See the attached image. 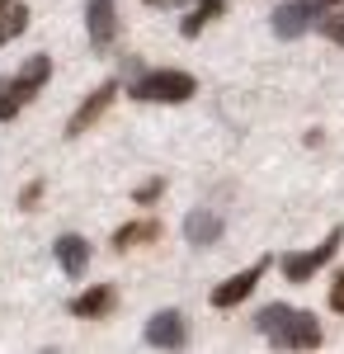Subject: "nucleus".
<instances>
[{
	"label": "nucleus",
	"mask_w": 344,
	"mask_h": 354,
	"mask_svg": "<svg viewBox=\"0 0 344 354\" xmlns=\"http://www.w3.org/2000/svg\"><path fill=\"white\" fill-rule=\"evenodd\" d=\"M137 104H184L198 95V81L189 71H175V66H160V71H142L133 85H128Z\"/></svg>",
	"instance_id": "obj_3"
},
{
	"label": "nucleus",
	"mask_w": 344,
	"mask_h": 354,
	"mask_svg": "<svg viewBox=\"0 0 344 354\" xmlns=\"http://www.w3.org/2000/svg\"><path fill=\"white\" fill-rule=\"evenodd\" d=\"M222 232H227V222L217 218V213H208V208H193L184 218V241L189 245H217Z\"/></svg>",
	"instance_id": "obj_13"
},
{
	"label": "nucleus",
	"mask_w": 344,
	"mask_h": 354,
	"mask_svg": "<svg viewBox=\"0 0 344 354\" xmlns=\"http://www.w3.org/2000/svg\"><path fill=\"white\" fill-rule=\"evenodd\" d=\"M48 76H52V57H43V53L28 57L19 66V76H0V123H15L19 109L48 85Z\"/></svg>",
	"instance_id": "obj_2"
},
{
	"label": "nucleus",
	"mask_w": 344,
	"mask_h": 354,
	"mask_svg": "<svg viewBox=\"0 0 344 354\" xmlns=\"http://www.w3.org/2000/svg\"><path fill=\"white\" fill-rule=\"evenodd\" d=\"M118 100V81H104V85H95L85 100H80V109L71 113V123H66V137H80V133H90L99 118L108 113V104Z\"/></svg>",
	"instance_id": "obj_8"
},
{
	"label": "nucleus",
	"mask_w": 344,
	"mask_h": 354,
	"mask_svg": "<svg viewBox=\"0 0 344 354\" xmlns=\"http://www.w3.org/2000/svg\"><path fill=\"white\" fill-rule=\"evenodd\" d=\"M24 28H28V5L24 0H0V48L15 43Z\"/></svg>",
	"instance_id": "obj_14"
},
{
	"label": "nucleus",
	"mask_w": 344,
	"mask_h": 354,
	"mask_svg": "<svg viewBox=\"0 0 344 354\" xmlns=\"http://www.w3.org/2000/svg\"><path fill=\"white\" fill-rule=\"evenodd\" d=\"M160 194H165V175H151V180H146V185H137V203H142V208H151V203H156Z\"/></svg>",
	"instance_id": "obj_16"
},
{
	"label": "nucleus",
	"mask_w": 344,
	"mask_h": 354,
	"mask_svg": "<svg viewBox=\"0 0 344 354\" xmlns=\"http://www.w3.org/2000/svg\"><path fill=\"white\" fill-rule=\"evenodd\" d=\"M321 5H344V0H321Z\"/></svg>",
	"instance_id": "obj_20"
},
{
	"label": "nucleus",
	"mask_w": 344,
	"mask_h": 354,
	"mask_svg": "<svg viewBox=\"0 0 344 354\" xmlns=\"http://www.w3.org/2000/svg\"><path fill=\"white\" fill-rule=\"evenodd\" d=\"M146 5H160V0H146Z\"/></svg>",
	"instance_id": "obj_21"
},
{
	"label": "nucleus",
	"mask_w": 344,
	"mask_h": 354,
	"mask_svg": "<svg viewBox=\"0 0 344 354\" xmlns=\"http://www.w3.org/2000/svg\"><path fill=\"white\" fill-rule=\"evenodd\" d=\"M269 265H274V255H260L250 270H240V274H231L227 283H217L208 302L217 307V312H227V307H240V302H245L250 293H255V288H260V279L269 274Z\"/></svg>",
	"instance_id": "obj_5"
},
{
	"label": "nucleus",
	"mask_w": 344,
	"mask_h": 354,
	"mask_svg": "<svg viewBox=\"0 0 344 354\" xmlns=\"http://www.w3.org/2000/svg\"><path fill=\"white\" fill-rule=\"evenodd\" d=\"M316 28L325 33V38H330V43H344V15H330V19L321 15V19H316Z\"/></svg>",
	"instance_id": "obj_18"
},
{
	"label": "nucleus",
	"mask_w": 344,
	"mask_h": 354,
	"mask_svg": "<svg viewBox=\"0 0 344 354\" xmlns=\"http://www.w3.org/2000/svg\"><path fill=\"white\" fill-rule=\"evenodd\" d=\"M165 236V222L160 218H133V222H123L118 232H113V250H133V245H151Z\"/></svg>",
	"instance_id": "obj_12"
},
{
	"label": "nucleus",
	"mask_w": 344,
	"mask_h": 354,
	"mask_svg": "<svg viewBox=\"0 0 344 354\" xmlns=\"http://www.w3.org/2000/svg\"><path fill=\"white\" fill-rule=\"evenodd\" d=\"M85 33H90L95 53H108L118 43V5L113 0H90L85 5Z\"/></svg>",
	"instance_id": "obj_7"
},
{
	"label": "nucleus",
	"mask_w": 344,
	"mask_h": 354,
	"mask_svg": "<svg viewBox=\"0 0 344 354\" xmlns=\"http://www.w3.org/2000/svg\"><path fill=\"white\" fill-rule=\"evenodd\" d=\"M52 255H57V265H61V274H66V279H80V274L90 270V241H85L80 232L57 236V241H52Z\"/></svg>",
	"instance_id": "obj_11"
},
{
	"label": "nucleus",
	"mask_w": 344,
	"mask_h": 354,
	"mask_svg": "<svg viewBox=\"0 0 344 354\" xmlns=\"http://www.w3.org/2000/svg\"><path fill=\"white\" fill-rule=\"evenodd\" d=\"M255 330L269 335L278 350H316L321 345L316 312H302V307H288V302H269V307H260Z\"/></svg>",
	"instance_id": "obj_1"
},
{
	"label": "nucleus",
	"mask_w": 344,
	"mask_h": 354,
	"mask_svg": "<svg viewBox=\"0 0 344 354\" xmlns=\"http://www.w3.org/2000/svg\"><path fill=\"white\" fill-rule=\"evenodd\" d=\"M330 312H340V317H344V270L330 279Z\"/></svg>",
	"instance_id": "obj_19"
},
{
	"label": "nucleus",
	"mask_w": 344,
	"mask_h": 354,
	"mask_svg": "<svg viewBox=\"0 0 344 354\" xmlns=\"http://www.w3.org/2000/svg\"><path fill=\"white\" fill-rule=\"evenodd\" d=\"M118 307V288L113 283H90L85 293H76L71 298V317H80V322H99V317H108Z\"/></svg>",
	"instance_id": "obj_10"
},
{
	"label": "nucleus",
	"mask_w": 344,
	"mask_h": 354,
	"mask_svg": "<svg viewBox=\"0 0 344 354\" xmlns=\"http://www.w3.org/2000/svg\"><path fill=\"white\" fill-rule=\"evenodd\" d=\"M321 19V0H283L278 10H274V33L292 43V38H302V33H312Z\"/></svg>",
	"instance_id": "obj_6"
},
{
	"label": "nucleus",
	"mask_w": 344,
	"mask_h": 354,
	"mask_svg": "<svg viewBox=\"0 0 344 354\" xmlns=\"http://www.w3.org/2000/svg\"><path fill=\"white\" fill-rule=\"evenodd\" d=\"M146 345L151 350H184L189 345V326L180 312H156L151 322H146Z\"/></svg>",
	"instance_id": "obj_9"
},
{
	"label": "nucleus",
	"mask_w": 344,
	"mask_h": 354,
	"mask_svg": "<svg viewBox=\"0 0 344 354\" xmlns=\"http://www.w3.org/2000/svg\"><path fill=\"white\" fill-rule=\"evenodd\" d=\"M340 245H344V227H330L321 245H312V250H288L278 265H283V274H288V283H312V274L325 270V265L335 260Z\"/></svg>",
	"instance_id": "obj_4"
},
{
	"label": "nucleus",
	"mask_w": 344,
	"mask_h": 354,
	"mask_svg": "<svg viewBox=\"0 0 344 354\" xmlns=\"http://www.w3.org/2000/svg\"><path fill=\"white\" fill-rule=\"evenodd\" d=\"M222 10H227V0H193V10L184 15L180 33H184V38H198V33H203V24H212Z\"/></svg>",
	"instance_id": "obj_15"
},
{
	"label": "nucleus",
	"mask_w": 344,
	"mask_h": 354,
	"mask_svg": "<svg viewBox=\"0 0 344 354\" xmlns=\"http://www.w3.org/2000/svg\"><path fill=\"white\" fill-rule=\"evenodd\" d=\"M43 189H48V180H28L24 194H19V208H24V213H33V208H38V198H43Z\"/></svg>",
	"instance_id": "obj_17"
}]
</instances>
